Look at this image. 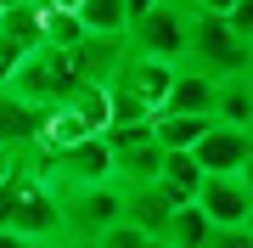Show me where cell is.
<instances>
[{"instance_id":"1","label":"cell","mask_w":253,"mask_h":248,"mask_svg":"<svg viewBox=\"0 0 253 248\" xmlns=\"http://www.w3.org/2000/svg\"><path fill=\"white\" fill-rule=\"evenodd\" d=\"M73 85H79L73 56L56 51V46H34V51L17 62V74L6 79V91L17 96V101H28V107H40V113H56V107L73 96Z\"/></svg>"},{"instance_id":"2","label":"cell","mask_w":253,"mask_h":248,"mask_svg":"<svg viewBox=\"0 0 253 248\" xmlns=\"http://www.w3.org/2000/svg\"><path fill=\"white\" fill-rule=\"evenodd\" d=\"M248 40H236L231 34V23L225 17H191V34H186V56H180V68H191V74H203V79H236L248 68Z\"/></svg>"},{"instance_id":"3","label":"cell","mask_w":253,"mask_h":248,"mask_svg":"<svg viewBox=\"0 0 253 248\" xmlns=\"http://www.w3.org/2000/svg\"><path fill=\"white\" fill-rule=\"evenodd\" d=\"M62 198V231H68V248H84L96 243L101 231H113L124 220V186L107 181V186H79V192H56Z\"/></svg>"},{"instance_id":"4","label":"cell","mask_w":253,"mask_h":248,"mask_svg":"<svg viewBox=\"0 0 253 248\" xmlns=\"http://www.w3.org/2000/svg\"><path fill=\"white\" fill-rule=\"evenodd\" d=\"M191 17L197 11L180 6V0H158L152 11H146L141 23H129V51L135 56H152V62H169V68H180V56H186V34H191Z\"/></svg>"},{"instance_id":"5","label":"cell","mask_w":253,"mask_h":248,"mask_svg":"<svg viewBox=\"0 0 253 248\" xmlns=\"http://www.w3.org/2000/svg\"><path fill=\"white\" fill-rule=\"evenodd\" d=\"M107 147H113V181L118 186H152L163 169V147L152 136V124H124L107 130Z\"/></svg>"},{"instance_id":"6","label":"cell","mask_w":253,"mask_h":248,"mask_svg":"<svg viewBox=\"0 0 253 248\" xmlns=\"http://www.w3.org/2000/svg\"><path fill=\"white\" fill-rule=\"evenodd\" d=\"M197 209H203V220L214 226V231H231V226H248V214H253V192H248L242 175H203V186H197Z\"/></svg>"},{"instance_id":"7","label":"cell","mask_w":253,"mask_h":248,"mask_svg":"<svg viewBox=\"0 0 253 248\" xmlns=\"http://www.w3.org/2000/svg\"><path fill=\"white\" fill-rule=\"evenodd\" d=\"M191 158H197L203 175H242L253 164V141H248V130H236V124H208L203 141L191 147Z\"/></svg>"},{"instance_id":"8","label":"cell","mask_w":253,"mask_h":248,"mask_svg":"<svg viewBox=\"0 0 253 248\" xmlns=\"http://www.w3.org/2000/svg\"><path fill=\"white\" fill-rule=\"evenodd\" d=\"M68 56H73L79 85H113L118 68H124V56H129V40L124 34H84Z\"/></svg>"},{"instance_id":"9","label":"cell","mask_w":253,"mask_h":248,"mask_svg":"<svg viewBox=\"0 0 253 248\" xmlns=\"http://www.w3.org/2000/svg\"><path fill=\"white\" fill-rule=\"evenodd\" d=\"M118 91H129V96H135L141 101V107H163V96H169V85H174V68L169 62H152V56H135V51H129L124 56V68H118Z\"/></svg>"},{"instance_id":"10","label":"cell","mask_w":253,"mask_h":248,"mask_svg":"<svg viewBox=\"0 0 253 248\" xmlns=\"http://www.w3.org/2000/svg\"><path fill=\"white\" fill-rule=\"evenodd\" d=\"M169 198L158 192V186H124V226H135L141 237L163 243V226H169Z\"/></svg>"},{"instance_id":"11","label":"cell","mask_w":253,"mask_h":248,"mask_svg":"<svg viewBox=\"0 0 253 248\" xmlns=\"http://www.w3.org/2000/svg\"><path fill=\"white\" fill-rule=\"evenodd\" d=\"M158 113H191V119H214V79L191 74V68H174V85L163 96Z\"/></svg>"},{"instance_id":"12","label":"cell","mask_w":253,"mask_h":248,"mask_svg":"<svg viewBox=\"0 0 253 248\" xmlns=\"http://www.w3.org/2000/svg\"><path fill=\"white\" fill-rule=\"evenodd\" d=\"M158 192L169 198V209H186V203H197V186H203V169L191 152H163V169H158Z\"/></svg>"},{"instance_id":"13","label":"cell","mask_w":253,"mask_h":248,"mask_svg":"<svg viewBox=\"0 0 253 248\" xmlns=\"http://www.w3.org/2000/svg\"><path fill=\"white\" fill-rule=\"evenodd\" d=\"M40 130H45V113L40 107H28V101H17L0 85V147H28V141H40Z\"/></svg>"},{"instance_id":"14","label":"cell","mask_w":253,"mask_h":248,"mask_svg":"<svg viewBox=\"0 0 253 248\" xmlns=\"http://www.w3.org/2000/svg\"><path fill=\"white\" fill-rule=\"evenodd\" d=\"M0 46H11V51L45 46V6H34V0L6 6V11H0Z\"/></svg>"},{"instance_id":"15","label":"cell","mask_w":253,"mask_h":248,"mask_svg":"<svg viewBox=\"0 0 253 248\" xmlns=\"http://www.w3.org/2000/svg\"><path fill=\"white\" fill-rule=\"evenodd\" d=\"M214 119H191V113H152V136L163 152H191L203 141V130Z\"/></svg>"},{"instance_id":"16","label":"cell","mask_w":253,"mask_h":248,"mask_svg":"<svg viewBox=\"0 0 253 248\" xmlns=\"http://www.w3.org/2000/svg\"><path fill=\"white\" fill-rule=\"evenodd\" d=\"M62 107H68V113H73V119H79L84 130H96V136L113 124V101H107V85H73V96L62 101Z\"/></svg>"},{"instance_id":"17","label":"cell","mask_w":253,"mask_h":248,"mask_svg":"<svg viewBox=\"0 0 253 248\" xmlns=\"http://www.w3.org/2000/svg\"><path fill=\"white\" fill-rule=\"evenodd\" d=\"M253 119V91H248V79L236 74V79H219L214 85V124H236L242 130Z\"/></svg>"},{"instance_id":"18","label":"cell","mask_w":253,"mask_h":248,"mask_svg":"<svg viewBox=\"0 0 253 248\" xmlns=\"http://www.w3.org/2000/svg\"><path fill=\"white\" fill-rule=\"evenodd\" d=\"M208 231H214V226L203 220V209H197V203H186V209H174L169 226H163V248H203Z\"/></svg>"},{"instance_id":"19","label":"cell","mask_w":253,"mask_h":248,"mask_svg":"<svg viewBox=\"0 0 253 248\" xmlns=\"http://www.w3.org/2000/svg\"><path fill=\"white\" fill-rule=\"evenodd\" d=\"M73 17L84 23V34H129V11H124V0H84Z\"/></svg>"},{"instance_id":"20","label":"cell","mask_w":253,"mask_h":248,"mask_svg":"<svg viewBox=\"0 0 253 248\" xmlns=\"http://www.w3.org/2000/svg\"><path fill=\"white\" fill-rule=\"evenodd\" d=\"M84 40V23L73 17V11H45V46H56V51H73Z\"/></svg>"},{"instance_id":"21","label":"cell","mask_w":253,"mask_h":248,"mask_svg":"<svg viewBox=\"0 0 253 248\" xmlns=\"http://www.w3.org/2000/svg\"><path fill=\"white\" fill-rule=\"evenodd\" d=\"M23 186H28V169L17 164V169H11V181H0V231H11V214H17Z\"/></svg>"},{"instance_id":"22","label":"cell","mask_w":253,"mask_h":248,"mask_svg":"<svg viewBox=\"0 0 253 248\" xmlns=\"http://www.w3.org/2000/svg\"><path fill=\"white\" fill-rule=\"evenodd\" d=\"M225 23H231V34H236V40H248V46H253V0H236Z\"/></svg>"},{"instance_id":"23","label":"cell","mask_w":253,"mask_h":248,"mask_svg":"<svg viewBox=\"0 0 253 248\" xmlns=\"http://www.w3.org/2000/svg\"><path fill=\"white\" fill-rule=\"evenodd\" d=\"M203 248H253V237H248V226H231V231H208Z\"/></svg>"},{"instance_id":"24","label":"cell","mask_w":253,"mask_h":248,"mask_svg":"<svg viewBox=\"0 0 253 248\" xmlns=\"http://www.w3.org/2000/svg\"><path fill=\"white\" fill-rule=\"evenodd\" d=\"M231 6H236V0H191L197 17H231Z\"/></svg>"},{"instance_id":"25","label":"cell","mask_w":253,"mask_h":248,"mask_svg":"<svg viewBox=\"0 0 253 248\" xmlns=\"http://www.w3.org/2000/svg\"><path fill=\"white\" fill-rule=\"evenodd\" d=\"M158 6V0H124V11H129V23H141L146 17V11H152Z\"/></svg>"},{"instance_id":"26","label":"cell","mask_w":253,"mask_h":248,"mask_svg":"<svg viewBox=\"0 0 253 248\" xmlns=\"http://www.w3.org/2000/svg\"><path fill=\"white\" fill-rule=\"evenodd\" d=\"M11 169H17V152H11V147H0V181H11Z\"/></svg>"},{"instance_id":"27","label":"cell","mask_w":253,"mask_h":248,"mask_svg":"<svg viewBox=\"0 0 253 248\" xmlns=\"http://www.w3.org/2000/svg\"><path fill=\"white\" fill-rule=\"evenodd\" d=\"M0 248H40V243H28V237H17V231H0Z\"/></svg>"},{"instance_id":"28","label":"cell","mask_w":253,"mask_h":248,"mask_svg":"<svg viewBox=\"0 0 253 248\" xmlns=\"http://www.w3.org/2000/svg\"><path fill=\"white\" fill-rule=\"evenodd\" d=\"M84 0H45V11H79Z\"/></svg>"},{"instance_id":"29","label":"cell","mask_w":253,"mask_h":248,"mask_svg":"<svg viewBox=\"0 0 253 248\" xmlns=\"http://www.w3.org/2000/svg\"><path fill=\"white\" fill-rule=\"evenodd\" d=\"M242 79H248V91H253V51H248V68H242Z\"/></svg>"},{"instance_id":"30","label":"cell","mask_w":253,"mask_h":248,"mask_svg":"<svg viewBox=\"0 0 253 248\" xmlns=\"http://www.w3.org/2000/svg\"><path fill=\"white\" fill-rule=\"evenodd\" d=\"M242 181H248V192H253V164H248V169H242Z\"/></svg>"},{"instance_id":"31","label":"cell","mask_w":253,"mask_h":248,"mask_svg":"<svg viewBox=\"0 0 253 248\" xmlns=\"http://www.w3.org/2000/svg\"><path fill=\"white\" fill-rule=\"evenodd\" d=\"M6 6H23V0H0V11H6Z\"/></svg>"},{"instance_id":"32","label":"cell","mask_w":253,"mask_h":248,"mask_svg":"<svg viewBox=\"0 0 253 248\" xmlns=\"http://www.w3.org/2000/svg\"><path fill=\"white\" fill-rule=\"evenodd\" d=\"M242 130H248V141H253V119H248V124H242Z\"/></svg>"},{"instance_id":"33","label":"cell","mask_w":253,"mask_h":248,"mask_svg":"<svg viewBox=\"0 0 253 248\" xmlns=\"http://www.w3.org/2000/svg\"><path fill=\"white\" fill-rule=\"evenodd\" d=\"M248 237H253V214H248Z\"/></svg>"},{"instance_id":"34","label":"cell","mask_w":253,"mask_h":248,"mask_svg":"<svg viewBox=\"0 0 253 248\" xmlns=\"http://www.w3.org/2000/svg\"><path fill=\"white\" fill-rule=\"evenodd\" d=\"M34 6H45V0H34Z\"/></svg>"}]
</instances>
